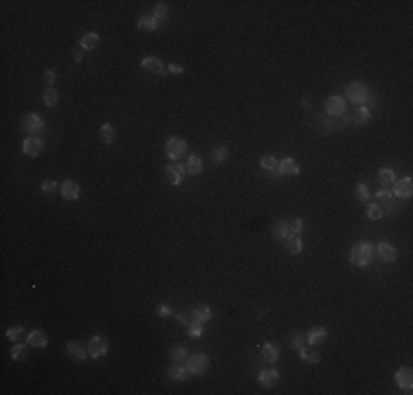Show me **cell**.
Listing matches in <instances>:
<instances>
[{"mask_svg":"<svg viewBox=\"0 0 413 395\" xmlns=\"http://www.w3.org/2000/svg\"><path fill=\"white\" fill-rule=\"evenodd\" d=\"M374 259V246L370 242H359L354 244L350 250V261L354 266H359V268H365V266H370Z\"/></svg>","mask_w":413,"mask_h":395,"instance_id":"6da1fadb","label":"cell"},{"mask_svg":"<svg viewBox=\"0 0 413 395\" xmlns=\"http://www.w3.org/2000/svg\"><path fill=\"white\" fill-rule=\"evenodd\" d=\"M44 127H46V121L42 119L40 114L31 112V114H24L20 121V130L26 132V136H37L44 132Z\"/></svg>","mask_w":413,"mask_h":395,"instance_id":"7a4b0ae2","label":"cell"},{"mask_svg":"<svg viewBox=\"0 0 413 395\" xmlns=\"http://www.w3.org/2000/svg\"><path fill=\"white\" fill-rule=\"evenodd\" d=\"M345 97H348V101L352 103H367L370 101V88H367L365 81H352L348 83V88H345Z\"/></svg>","mask_w":413,"mask_h":395,"instance_id":"3957f363","label":"cell"},{"mask_svg":"<svg viewBox=\"0 0 413 395\" xmlns=\"http://www.w3.org/2000/svg\"><path fill=\"white\" fill-rule=\"evenodd\" d=\"M187 141L185 138H180V136H172V138H167L165 141V156H167L169 160H180V158H185L187 156Z\"/></svg>","mask_w":413,"mask_h":395,"instance_id":"277c9868","label":"cell"},{"mask_svg":"<svg viewBox=\"0 0 413 395\" xmlns=\"http://www.w3.org/2000/svg\"><path fill=\"white\" fill-rule=\"evenodd\" d=\"M209 365H211V360H209L207 354H191L187 356V371H189V376H205Z\"/></svg>","mask_w":413,"mask_h":395,"instance_id":"5b68a950","label":"cell"},{"mask_svg":"<svg viewBox=\"0 0 413 395\" xmlns=\"http://www.w3.org/2000/svg\"><path fill=\"white\" fill-rule=\"evenodd\" d=\"M374 204H378L385 215H392L394 211L398 209V198H394L392 191H387V189H381V191H376V196H374Z\"/></svg>","mask_w":413,"mask_h":395,"instance_id":"8992f818","label":"cell"},{"mask_svg":"<svg viewBox=\"0 0 413 395\" xmlns=\"http://www.w3.org/2000/svg\"><path fill=\"white\" fill-rule=\"evenodd\" d=\"M392 196L394 198H400V200H409L413 196V180L409 176H405V178H396L394 180V185H392Z\"/></svg>","mask_w":413,"mask_h":395,"instance_id":"52a82bcc","label":"cell"},{"mask_svg":"<svg viewBox=\"0 0 413 395\" xmlns=\"http://www.w3.org/2000/svg\"><path fill=\"white\" fill-rule=\"evenodd\" d=\"M323 110H326V116H341L348 110V101H345V97H341V94H332V97H328Z\"/></svg>","mask_w":413,"mask_h":395,"instance_id":"ba28073f","label":"cell"},{"mask_svg":"<svg viewBox=\"0 0 413 395\" xmlns=\"http://www.w3.org/2000/svg\"><path fill=\"white\" fill-rule=\"evenodd\" d=\"M86 347H88V354H90V358H103V356L108 354L110 345H108V338H106V336H99V334H97V336H92L90 341H88Z\"/></svg>","mask_w":413,"mask_h":395,"instance_id":"9c48e42d","label":"cell"},{"mask_svg":"<svg viewBox=\"0 0 413 395\" xmlns=\"http://www.w3.org/2000/svg\"><path fill=\"white\" fill-rule=\"evenodd\" d=\"M42 149H44V141L40 136H26L24 143H22V152H24V156L35 158V156H40L42 154Z\"/></svg>","mask_w":413,"mask_h":395,"instance_id":"30bf717a","label":"cell"},{"mask_svg":"<svg viewBox=\"0 0 413 395\" xmlns=\"http://www.w3.org/2000/svg\"><path fill=\"white\" fill-rule=\"evenodd\" d=\"M185 174H187V169H185V165H180V163H172V165L165 167V178H167L169 185H174V187H178L180 182H183Z\"/></svg>","mask_w":413,"mask_h":395,"instance_id":"8fae6325","label":"cell"},{"mask_svg":"<svg viewBox=\"0 0 413 395\" xmlns=\"http://www.w3.org/2000/svg\"><path fill=\"white\" fill-rule=\"evenodd\" d=\"M141 68L145 70V73H150V75H158V77H163L165 73H167L165 64H163L158 57H154V55H150V57H143Z\"/></svg>","mask_w":413,"mask_h":395,"instance_id":"7c38bea8","label":"cell"},{"mask_svg":"<svg viewBox=\"0 0 413 395\" xmlns=\"http://www.w3.org/2000/svg\"><path fill=\"white\" fill-rule=\"evenodd\" d=\"M394 380H396V385L403 389L405 393H411V389H413V374H411V369L400 367V369L394 374Z\"/></svg>","mask_w":413,"mask_h":395,"instance_id":"4fadbf2b","label":"cell"},{"mask_svg":"<svg viewBox=\"0 0 413 395\" xmlns=\"http://www.w3.org/2000/svg\"><path fill=\"white\" fill-rule=\"evenodd\" d=\"M374 253H378V257H381L383 264H394L396 259H398V250H396L392 244L387 242H381L376 248H374Z\"/></svg>","mask_w":413,"mask_h":395,"instance_id":"5bb4252c","label":"cell"},{"mask_svg":"<svg viewBox=\"0 0 413 395\" xmlns=\"http://www.w3.org/2000/svg\"><path fill=\"white\" fill-rule=\"evenodd\" d=\"M66 354H68L73 360H77V363H84L88 356H90L88 354V347H84V343H77V341L66 343Z\"/></svg>","mask_w":413,"mask_h":395,"instance_id":"9a60e30c","label":"cell"},{"mask_svg":"<svg viewBox=\"0 0 413 395\" xmlns=\"http://www.w3.org/2000/svg\"><path fill=\"white\" fill-rule=\"evenodd\" d=\"M279 371L277 369H264L260 371V376H257V382H260V387L264 389H273V387H277V382H279Z\"/></svg>","mask_w":413,"mask_h":395,"instance_id":"2e32d148","label":"cell"},{"mask_svg":"<svg viewBox=\"0 0 413 395\" xmlns=\"http://www.w3.org/2000/svg\"><path fill=\"white\" fill-rule=\"evenodd\" d=\"M211 316H213V312H211V308L209 305H198V308H194L189 312V321H196V323H202V325H207L209 321H211Z\"/></svg>","mask_w":413,"mask_h":395,"instance_id":"e0dca14e","label":"cell"},{"mask_svg":"<svg viewBox=\"0 0 413 395\" xmlns=\"http://www.w3.org/2000/svg\"><path fill=\"white\" fill-rule=\"evenodd\" d=\"M26 343H29L31 347L42 349V347H46V345H48V334L44 330H31L29 336H26Z\"/></svg>","mask_w":413,"mask_h":395,"instance_id":"ac0fdd59","label":"cell"},{"mask_svg":"<svg viewBox=\"0 0 413 395\" xmlns=\"http://www.w3.org/2000/svg\"><path fill=\"white\" fill-rule=\"evenodd\" d=\"M326 338H328V330H326V327H321V325L312 327V330L306 334V343L312 345V347H315V345H321Z\"/></svg>","mask_w":413,"mask_h":395,"instance_id":"d6986e66","label":"cell"},{"mask_svg":"<svg viewBox=\"0 0 413 395\" xmlns=\"http://www.w3.org/2000/svg\"><path fill=\"white\" fill-rule=\"evenodd\" d=\"M62 196L68 200V202H75V200L81 196V187L77 185L75 180H66L62 185Z\"/></svg>","mask_w":413,"mask_h":395,"instance_id":"ffe728a7","label":"cell"},{"mask_svg":"<svg viewBox=\"0 0 413 395\" xmlns=\"http://www.w3.org/2000/svg\"><path fill=\"white\" fill-rule=\"evenodd\" d=\"M299 174V163L295 158H284L279 160V176H297Z\"/></svg>","mask_w":413,"mask_h":395,"instance_id":"44dd1931","label":"cell"},{"mask_svg":"<svg viewBox=\"0 0 413 395\" xmlns=\"http://www.w3.org/2000/svg\"><path fill=\"white\" fill-rule=\"evenodd\" d=\"M99 44H101V37H99L97 33H84L79 40V48L81 51H95Z\"/></svg>","mask_w":413,"mask_h":395,"instance_id":"7402d4cb","label":"cell"},{"mask_svg":"<svg viewBox=\"0 0 413 395\" xmlns=\"http://www.w3.org/2000/svg\"><path fill=\"white\" fill-rule=\"evenodd\" d=\"M284 246L290 255H301L304 250V242H301V235H288L284 239Z\"/></svg>","mask_w":413,"mask_h":395,"instance_id":"603a6c76","label":"cell"},{"mask_svg":"<svg viewBox=\"0 0 413 395\" xmlns=\"http://www.w3.org/2000/svg\"><path fill=\"white\" fill-rule=\"evenodd\" d=\"M262 358L266 360V363H277L279 360V347L275 343H264L262 345Z\"/></svg>","mask_w":413,"mask_h":395,"instance_id":"cb8c5ba5","label":"cell"},{"mask_svg":"<svg viewBox=\"0 0 413 395\" xmlns=\"http://www.w3.org/2000/svg\"><path fill=\"white\" fill-rule=\"evenodd\" d=\"M185 169H187V174H191V176H200L202 174V160H200V156L189 154L187 160H185Z\"/></svg>","mask_w":413,"mask_h":395,"instance_id":"d4e9b609","label":"cell"},{"mask_svg":"<svg viewBox=\"0 0 413 395\" xmlns=\"http://www.w3.org/2000/svg\"><path fill=\"white\" fill-rule=\"evenodd\" d=\"M370 116H372V110L367 105H359L354 110V114H352V125H365L370 121Z\"/></svg>","mask_w":413,"mask_h":395,"instance_id":"484cf974","label":"cell"},{"mask_svg":"<svg viewBox=\"0 0 413 395\" xmlns=\"http://www.w3.org/2000/svg\"><path fill=\"white\" fill-rule=\"evenodd\" d=\"M136 29L143 33H154V31L161 29V24H158L152 15H143V18H139V22H136Z\"/></svg>","mask_w":413,"mask_h":395,"instance_id":"4316f807","label":"cell"},{"mask_svg":"<svg viewBox=\"0 0 413 395\" xmlns=\"http://www.w3.org/2000/svg\"><path fill=\"white\" fill-rule=\"evenodd\" d=\"M99 138H101V143H106V145L114 143L117 141V127L110 125V123H103L99 127Z\"/></svg>","mask_w":413,"mask_h":395,"instance_id":"83f0119b","label":"cell"},{"mask_svg":"<svg viewBox=\"0 0 413 395\" xmlns=\"http://www.w3.org/2000/svg\"><path fill=\"white\" fill-rule=\"evenodd\" d=\"M290 235V226H288V220H279L277 224L273 226V239H277V242H284L286 237Z\"/></svg>","mask_w":413,"mask_h":395,"instance_id":"f1b7e54d","label":"cell"},{"mask_svg":"<svg viewBox=\"0 0 413 395\" xmlns=\"http://www.w3.org/2000/svg\"><path fill=\"white\" fill-rule=\"evenodd\" d=\"M169 380H174V382H185L187 378H189V371H187V367H183V365H178L176 363L174 367H169Z\"/></svg>","mask_w":413,"mask_h":395,"instance_id":"f546056e","label":"cell"},{"mask_svg":"<svg viewBox=\"0 0 413 395\" xmlns=\"http://www.w3.org/2000/svg\"><path fill=\"white\" fill-rule=\"evenodd\" d=\"M152 18L158 22V24H163V22H167L169 18V7L165 2H156L154 4V11H152Z\"/></svg>","mask_w":413,"mask_h":395,"instance_id":"4dcf8cb0","label":"cell"},{"mask_svg":"<svg viewBox=\"0 0 413 395\" xmlns=\"http://www.w3.org/2000/svg\"><path fill=\"white\" fill-rule=\"evenodd\" d=\"M288 347L290 349H297V352H299L301 347H306V336L301 332H290L288 334Z\"/></svg>","mask_w":413,"mask_h":395,"instance_id":"1f68e13d","label":"cell"},{"mask_svg":"<svg viewBox=\"0 0 413 395\" xmlns=\"http://www.w3.org/2000/svg\"><path fill=\"white\" fill-rule=\"evenodd\" d=\"M260 167L266 171H273V174H279V160L271 156V154H266V156L260 158Z\"/></svg>","mask_w":413,"mask_h":395,"instance_id":"d6a6232c","label":"cell"},{"mask_svg":"<svg viewBox=\"0 0 413 395\" xmlns=\"http://www.w3.org/2000/svg\"><path fill=\"white\" fill-rule=\"evenodd\" d=\"M394 180H396V174H394V169H389V167H383L381 171H378V182H381V187H392L394 185Z\"/></svg>","mask_w":413,"mask_h":395,"instance_id":"836d02e7","label":"cell"},{"mask_svg":"<svg viewBox=\"0 0 413 395\" xmlns=\"http://www.w3.org/2000/svg\"><path fill=\"white\" fill-rule=\"evenodd\" d=\"M227 158H229V149H227V145H216V147L211 149V163L222 165Z\"/></svg>","mask_w":413,"mask_h":395,"instance_id":"e575fe53","label":"cell"},{"mask_svg":"<svg viewBox=\"0 0 413 395\" xmlns=\"http://www.w3.org/2000/svg\"><path fill=\"white\" fill-rule=\"evenodd\" d=\"M169 356H172V360L174 363H178V365H185L187 363V349L183 347V345H174L172 349H169Z\"/></svg>","mask_w":413,"mask_h":395,"instance_id":"d590c367","label":"cell"},{"mask_svg":"<svg viewBox=\"0 0 413 395\" xmlns=\"http://www.w3.org/2000/svg\"><path fill=\"white\" fill-rule=\"evenodd\" d=\"M57 101H59L57 90H55V88H46L42 94V103L46 105V108H53V105H57Z\"/></svg>","mask_w":413,"mask_h":395,"instance_id":"8d00e7d4","label":"cell"},{"mask_svg":"<svg viewBox=\"0 0 413 395\" xmlns=\"http://www.w3.org/2000/svg\"><path fill=\"white\" fill-rule=\"evenodd\" d=\"M29 347H31L29 343H26V345L20 343V341L13 343V347H11V358H13V360H22L26 356V349H29Z\"/></svg>","mask_w":413,"mask_h":395,"instance_id":"74e56055","label":"cell"},{"mask_svg":"<svg viewBox=\"0 0 413 395\" xmlns=\"http://www.w3.org/2000/svg\"><path fill=\"white\" fill-rule=\"evenodd\" d=\"M356 200L363 204L372 202V196H370V187L365 185V182H361V185H356Z\"/></svg>","mask_w":413,"mask_h":395,"instance_id":"f35d334b","label":"cell"},{"mask_svg":"<svg viewBox=\"0 0 413 395\" xmlns=\"http://www.w3.org/2000/svg\"><path fill=\"white\" fill-rule=\"evenodd\" d=\"M299 358L304 360V363H308V365H317L319 360H321V356H319L317 352H308L306 347H301L299 349Z\"/></svg>","mask_w":413,"mask_h":395,"instance_id":"ab89813d","label":"cell"},{"mask_svg":"<svg viewBox=\"0 0 413 395\" xmlns=\"http://www.w3.org/2000/svg\"><path fill=\"white\" fill-rule=\"evenodd\" d=\"M202 330H205V325H202V323H196V321H189V325H187V334H189L191 338H200Z\"/></svg>","mask_w":413,"mask_h":395,"instance_id":"60d3db41","label":"cell"},{"mask_svg":"<svg viewBox=\"0 0 413 395\" xmlns=\"http://www.w3.org/2000/svg\"><path fill=\"white\" fill-rule=\"evenodd\" d=\"M367 218H370V220H381V218H385V213L381 211V207H378V204L367 202Z\"/></svg>","mask_w":413,"mask_h":395,"instance_id":"b9f144b4","label":"cell"},{"mask_svg":"<svg viewBox=\"0 0 413 395\" xmlns=\"http://www.w3.org/2000/svg\"><path fill=\"white\" fill-rule=\"evenodd\" d=\"M22 334H24V330H22L20 325H13V327H9V330H7V338L11 343H18L22 338Z\"/></svg>","mask_w":413,"mask_h":395,"instance_id":"7bdbcfd3","label":"cell"},{"mask_svg":"<svg viewBox=\"0 0 413 395\" xmlns=\"http://www.w3.org/2000/svg\"><path fill=\"white\" fill-rule=\"evenodd\" d=\"M288 226H290V235H301V231H304V220H290L288 222Z\"/></svg>","mask_w":413,"mask_h":395,"instance_id":"ee69618b","label":"cell"},{"mask_svg":"<svg viewBox=\"0 0 413 395\" xmlns=\"http://www.w3.org/2000/svg\"><path fill=\"white\" fill-rule=\"evenodd\" d=\"M40 189H42V193H55V191H57V182H55V180H44L40 185Z\"/></svg>","mask_w":413,"mask_h":395,"instance_id":"f6af8a7d","label":"cell"},{"mask_svg":"<svg viewBox=\"0 0 413 395\" xmlns=\"http://www.w3.org/2000/svg\"><path fill=\"white\" fill-rule=\"evenodd\" d=\"M55 79H57V73H55V70H46V73H44V83H46V88H53Z\"/></svg>","mask_w":413,"mask_h":395,"instance_id":"bcb514c9","label":"cell"},{"mask_svg":"<svg viewBox=\"0 0 413 395\" xmlns=\"http://www.w3.org/2000/svg\"><path fill=\"white\" fill-rule=\"evenodd\" d=\"M167 73L178 77V75H183V73H185V68H183L180 64H169V66H167Z\"/></svg>","mask_w":413,"mask_h":395,"instance_id":"7dc6e473","label":"cell"},{"mask_svg":"<svg viewBox=\"0 0 413 395\" xmlns=\"http://www.w3.org/2000/svg\"><path fill=\"white\" fill-rule=\"evenodd\" d=\"M176 321H178L180 325L187 327V325H189V314H187V312H178V314H176Z\"/></svg>","mask_w":413,"mask_h":395,"instance_id":"c3c4849f","label":"cell"},{"mask_svg":"<svg viewBox=\"0 0 413 395\" xmlns=\"http://www.w3.org/2000/svg\"><path fill=\"white\" fill-rule=\"evenodd\" d=\"M158 314H161V316H169V314H172V308H167V305H158Z\"/></svg>","mask_w":413,"mask_h":395,"instance_id":"681fc988","label":"cell"},{"mask_svg":"<svg viewBox=\"0 0 413 395\" xmlns=\"http://www.w3.org/2000/svg\"><path fill=\"white\" fill-rule=\"evenodd\" d=\"M73 59H75V62H77V64H79V62H81V59H84V51H81V48H77V51L73 53Z\"/></svg>","mask_w":413,"mask_h":395,"instance_id":"f907efd6","label":"cell"}]
</instances>
